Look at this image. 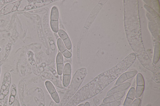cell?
<instances>
[{
	"mask_svg": "<svg viewBox=\"0 0 160 106\" xmlns=\"http://www.w3.org/2000/svg\"><path fill=\"white\" fill-rule=\"evenodd\" d=\"M136 58L135 53H132L117 65L96 77L89 85L90 89L93 94L99 93L125 71L133 64Z\"/></svg>",
	"mask_w": 160,
	"mask_h": 106,
	"instance_id": "obj_1",
	"label": "cell"
},
{
	"mask_svg": "<svg viewBox=\"0 0 160 106\" xmlns=\"http://www.w3.org/2000/svg\"><path fill=\"white\" fill-rule=\"evenodd\" d=\"M59 12L56 6L52 7L50 15V24L52 31L57 32L58 29Z\"/></svg>",
	"mask_w": 160,
	"mask_h": 106,
	"instance_id": "obj_2",
	"label": "cell"
},
{
	"mask_svg": "<svg viewBox=\"0 0 160 106\" xmlns=\"http://www.w3.org/2000/svg\"><path fill=\"white\" fill-rule=\"evenodd\" d=\"M144 84L142 75L140 73H138L136 76V87L135 96L136 98H139L142 95L144 90Z\"/></svg>",
	"mask_w": 160,
	"mask_h": 106,
	"instance_id": "obj_3",
	"label": "cell"
},
{
	"mask_svg": "<svg viewBox=\"0 0 160 106\" xmlns=\"http://www.w3.org/2000/svg\"><path fill=\"white\" fill-rule=\"evenodd\" d=\"M20 1H17L8 3L0 10V17L2 16L15 12L18 9Z\"/></svg>",
	"mask_w": 160,
	"mask_h": 106,
	"instance_id": "obj_4",
	"label": "cell"
},
{
	"mask_svg": "<svg viewBox=\"0 0 160 106\" xmlns=\"http://www.w3.org/2000/svg\"><path fill=\"white\" fill-rule=\"evenodd\" d=\"M71 69L70 64L66 63L63 68L62 84L65 87L68 86L70 83L71 76Z\"/></svg>",
	"mask_w": 160,
	"mask_h": 106,
	"instance_id": "obj_5",
	"label": "cell"
},
{
	"mask_svg": "<svg viewBox=\"0 0 160 106\" xmlns=\"http://www.w3.org/2000/svg\"><path fill=\"white\" fill-rule=\"evenodd\" d=\"M45 85L52 99L56 103L59 104L60 102L59 97L52 83L50 81H47L45 82Z\"/></svg>",
	"mask_w": 160,
	"mask_h": 106,
	"instance_id": "obj_6",
	"label": "cell"
},
{
	"mask_svg": "<svg viewBox=\"0 0 160 106\" xmlns=\"http://www.w3.org/2000/svg\"><path fill=\"white\" fill-rule=\"evenodd\" d=\"M138 73L137 71H129L125 72L122 74L118 78L115 84V85H118L123 83L127 80L134 76Z\"/></svg>",
	"mask_w": 160,
	"mask_h": 106,
	"instance_id": "obj_7",
	"label": "cell"
},
{
	"mask_svg": "<svg viewBox=\"0 0 160 106\" xmlns=\"http://www.w3.org/2000/svg\"><path fill=\"white\" fill-rule=\"evenodd\" d=\"M130 85V82H127L117 85L110 90L107 92V95L109 96L115 94L122 92L128 89Z\"/></svg>",
	"mask_w": 160,
	"mask_h": 106,
	"instance_id": "obj_8",
	"label": "cell"
},
{
	"mask_svg": "<svg viewBox=\"0 0 160 106\" xmlns=\"http://www.w3.org/2000/svg\"><path fill=\"white\" fill-rule=\"evenodd\" d=\"M60 37L63 40L65 47L68 49H70L72 47L71 42L67 33L63 30L60 29L58 31Z\"/></svg>",
	"mask_w": 160,
	"mask_h": 106,
	"instance_id": "obj_9",
	"label": "cell"
},
{
	"mask_svg": "<svg viewBox=\"0 0 160 106\" xmlns=\"http://www.w3.org/2000/svg\"><path fill=\"white\" fill-rule=\"evenodd\" d=\"M57 45L59 49L65 57L69 58L72 57L71 53L67 49L63 42L61 38H59L58 39Z\"/></svg>",
	"mask_w": 160,
	"mask_h": 106,
	"instance_id": "obj_10",
	"label": "cell"
},
{
	"mask_svg": "<svg viewBox=\"0 0 160 106\" xmlns=\"http://www.w3.org/2000/svg\"><path fill=\"white\" fill-rule=\"evenodd\" d=\"M56 62L57 73L59 75H61L64 68L63 57L62 53L59 52L57 56Z\"/></svg>",
	"mask_w": 160,
	"mask_h": 106,
	"instance_id": "obj_11",
	"label": "cell"
},
{
	"mask_svg": "<svg viewBox=\"0 0 160 106\" xmlns=\"http://www.w3.org/2000/svg\"><path fill=\"white\" fill-rule=\"evenodd\" d=\"M125 93V92L122 91L115 94L105 98L103 100V102L106 103L118 101L122 98Z\"/></svg>",
	"mask_w": 160,
	"mask_h": 106,
	"instance_id": "obj_12",
	"label": "cell"
},
{
	"mask_svg": "<svg viewBox=\"0 0 160 106\" xmlns=\"http://www.w3.org/2000/svg\"><path fill=\"white\" fill-rule=\"evenodd\" d=\"M135 90L132 87L129 90L124 101L123 106H129L132 102L135 96Z\"/></svg>",
	"mask_w": 160,
	"mask_h": 106,
	"instance_id": "obj_13",
	"label": "cell"
},
{
	"mask_svg": "<svg viewBox=\"0 0 160 106\" xmlns=\"http://www.w3.org/2000/svg\"><path fill=\"white\" fill-rule=\"evenodd\" d=\"M160 56V46L159 43H157L155 46L153 62L156 64L158 61Z\"/></svg>",
	"mask_w": 160,
	"mask_h": 106,
	"instance_id": "obj_14",
	"label": "cell"
},
{
	"mask_svg": "<svg viewBox=\"0 0 160 106\" xmlns=\"http://www.w3.org/2000/svg\"><path fill=\"white\" fill-rule=\"evenodd\" d=\"M121 104V102L119 101L106 103L101 104L99 106H119Z\"/></svg>",
	"mask_w": 160,
	"mask_h": 106,
	"instance_id": "obj_15",
	"label": "cell"
},
{
	"mask_svg": "<svg viewBox=\"0 0 160 106\" xmlns=\"http://www.w3.org/2000/svg\"><path fill=\"white\" fill-rule=\"evenodd\" d=\"M141 102V99L140 98H136L129 106H139Z\"/></svg>",
	"mask_w": 160,
	"mask_h": 106,
	"instance_id": "obj_16",
	"label": "cell"
},
{
	"mask_svg": "<svg viewBox=\"0 0 160 106\" xmlns=\"http://www.w3.org/2000/svg\"><path fill=\"white\" fill-rule=\"evenodd\" d=\"M84 106H90V105L89 103L88 102H87L84 104Z\"/></svg>",
	"mask_w": 160,
	"mask_h": 106,
	"instance_id": "obj_17",
	"label": "cell"
},
{
	"mask_svg": "<svg viewBox=\"0 0 160 106\" xmlns=\"http://www.w3.org/2000/svg\"><path fill=\"white\" fill-rule=\"evenodd\" d=\"M84 104H81L77 106H84Z\"/></svg>",
	"mask_w": 160,
	"mask_h": 106,
	"instance_id": "obj_18",
	"label": "cell"
},
{
	"mask_svg": "<svg viewBox=\"0 0 160 106\" xmlns=\"http://www.w3.org/2000/svg\"><path fill=\"white\" fill-rule=\"evenodd\" d=\"M0 73H1V67H0Z\"/></svg>",
	"mask_w": 160,
	"mask_h": 106,
	"instance_id": "obj_19",
	"label": "cell"
},
{
	"mask_svg": "<svg viewBox=\"0 0 160 106\" xmlns=\"http://www.w3.org/2000/svg\"><path fill=\"white\" fill-rule=\"evenodd\" d=\"M1 48L0 47V51H1Z\"/></svg>",
	"mask_w": 160,
	"mask_h": 106,
	"instance_id": "obj_20",
	"label": "cell"
}]
</instances>
